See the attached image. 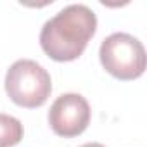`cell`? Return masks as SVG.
Returning a JSON list of instances; mask_svg holds the SVG:
<instances>
[{"mask_svg":"<svg viewBox=\"0 0 147 147\" xmlns=\"http://www.w3.org/2000/svg\"><path fill=\"white\" fill-rule=\"evenodd\" d=\"M95 30V12L83 4H73L59 11L43 24L40 31V45L54 61H75L83 54Z\"/></svg>","mask_w":147,"mask_h":147,"instance_id":"cell-1","label":"cell"},{"mask_svg":"<svg viewBox=\"0 0 147 147\" xmlns=\"http://www.w3.org/2000/svg\"><path fill=\"white\" fill-rule=\"evenodd\" d=\"M5 92L23 107H38L52 92V80L45 67L31 59L16 61L5 75Z\"/></svg>","mask_w":147,"mask_h":147,"instance_id":"cell-2","label":"cell"},{"mask_svg":"<svg viewBox=\"0 0 147 147\" xmlns=\"http://www.w3.org/2000/svg\"><path fill=\"white\" fill-rule=\"evenodd\" d=\"M104 69L119 80H135L145 71V49L128 33L109 35L99 50Z\"/></svg>","mask_w":147,"mask_h":147,"instance_id":"cell-3","label":"cell"},{"mask_svg":"<svg viewBox=\"0 0 147 147\" xmlns=\"http://www.w3.org/2000/svg\"><path fill=\"white\" fill-rule=\"evenodd\" d=\"M50 128L61 137H76L90 123V106L80 94H64L54 100L49 111Z\"/></svg>","mask_w":147,"mask_h":147,"instance_id":"cell-4","label":"cell"},{"mask_svg":"<svg viewBox=\"0 0 147 147\" xmlns=\"http://www.w3.org/2000/svg\"><path fill=\"white\" fill-rule=\"evenodd\" d=\"M23 125L18 118L0 113V147H12L23 138Z\"/></svg>","mask_w":147,"mask_h":147,"instance_id":"cell-5","label":"cell"},{"mask_svg":"<svg viewBox=\"0 0 147 147\" xmlns=\"http://www.w3.org/2000/svg\"><path fill=\"white\" fill-rule=\"evenodd\" d=\"M82 147H104V145L99 144V142H90V144H85V145H82Z\"/></svg>","mask_w":147,"mask_h":147,"instance_id":"cell-6","label":"cell"}]
</instances>
